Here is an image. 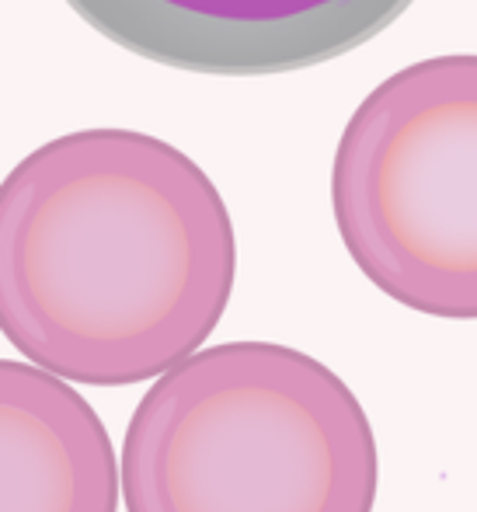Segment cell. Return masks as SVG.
<instances>
[{
	"mask_svg": "<svg viewBox=\"0 0 477 512\" xmlns=\"http://www.w3.org/2000/svg\"><path fill=\"white\" fill-rule=\"evenodd\" d=\"M234 276L227 203L168 140L77 129L0 182V331L60 380H161L213 335Z\"/></svg>",
	"mask_w": 477,
	"mask_h": 512,
	"instance_id": "cell-1",
	"label": "cell"
},
{
	"mask_svg": "<svg viewBox=\"0 0 477 512\" xmlns=\"http://www.w3.org/2000/svg\"><path fill=\"white\" fill-rule=\"evenodd\" d=\"M126 512H373L377 439L335 370L279 342L199 349L136 405Z\"/></svg>",
	"mask_w": 477,
	"mask_h": 512,
	"instance_id": "cell-2",
	"label": "cell"
},
{
	"mask_svg": "<svg viewBox=\"0 0 477 512\" xmlns=\"http://www.w3.org/2000/svg\"><path fill=\"white\" fill-rule=\"evenodd\" d=\"M331 209L380 293L477 321V53L418 60L363 98L335 150Z\"/></svg>",
	"mask_w": 477,
	"mask_h": 512,
	"instance_id": "cell-3",
	"label": "cell"
},
{
	"mask_svg": "<svg viewBox=\"0 0 477 512\" xmlns=\"http://www.w3.org/2000/svg\"><path fill=\"white\" fill-rule=\"evenodd\" d=\"M133 56L206 77H272L377 39L415 0H67Z\"/></svg>",
	"mask_w": 477,
	"mask_h": 512,
	"instance_id": "cell-4",
	"label": "cell"
},
{
	"mask_svg": "<svg viewBox=\"0 0 477 512\" xmlns=\"http://www.w3.org/2000/svg\"><path fill=\"white\" fill-rule=\"evenodd\" d=\"M98 411L53 373L0 359V512H119Z\"/></svg>",
	"mask_w": 477,
	"mask_h": 512,
	"instance_id": "cell-5",
	"label": "cell"
}]
</instances>
